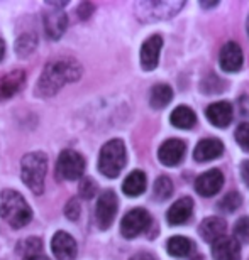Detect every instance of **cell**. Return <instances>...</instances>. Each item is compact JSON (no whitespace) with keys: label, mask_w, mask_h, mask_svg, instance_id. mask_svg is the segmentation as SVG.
Listing matches in <instances>:
<instances>
[{"label":"cell","mask_w":249,"mask_h":260,"mask_svg":"<svg viewBox=\"0 0 249 260\" xmlns=\"http://www.w3.org/2000/svg\"><path fill=\"white\" fill-rule=\"evenodd\" d=\"M81 76V64L68 56H60V58L51 59L46 64L43 75H41L36 93L39 96H53L61 88L68 83L78 81Z\"/></svg>","instance_id":"6da1fadb"},{"label":"cell","mask_w":249,"mask_h":260,"mask_svg":"<svg viewBox=\"0 0 249 260\" xmlns=\"http://www.w3.org/2000/svg\"><path fill=\"white\" fill-rule=\"evenodd\" d=\"M0 216L12 228H22L33 220V210L22 194L14 189H4L0 194Z\"/></svg>","instance_id":"7a4b0ae2"},{"label":"cell","mask_w":249,"mask_h":260,"mask_svg":"<svg viewBox=\"0 0 249 260\" xmlns=\"http://www.w3.org/2000/svg\"><path fill=\"white\" fill-rule=\"evenodd\" d=\"M48 171V157L43 152L25 154L20 160V178L22 183L36 194L44 189V178Z\"/></svg>","instance_id":"3957f363"},{"label":"cell","mask_w":249,"mask_h":260,"mask_svg":"<svg viewBox=\"0 0 249 260\" xmlns=\"http://www.w3.org/2000/svg\"><path fill=\"white\" fill-rule=\"evenodd\" d=\"M126 166V145L121 139H112L103 145L98 155V171L107 178H117Z\"/></svg>","instance_id":"277c9868"},{"label":"cell","mask_w":249,"mask_h":260,"mask_svg":"<svg viewBox=\"0 0 249 260\" xmlns=\"http://www.w3.org/2000/svg\"><path fill=\"white\" fill-rule=\"evenodd\" d=\"M85 173V159L76 150L65 149L56 162V176L65 181H76L83 178Z\"/></svg>","instance_id":"5b68a950"},{"label":"cell","mask_w":249,"mask_h":260,"mask_svg":"<svg viewBox=\"0 0 249 260\" xmlns=\"http://www.w3.org/2000/svg\"><path fill=\"white\" fill-rule=\"evenodd\" d=\"M117 208H119V201H117L116 193L110 189L103 191L100 198H98L97 208H95V220H97V225L100 230H107V228L114 223Z\"/></svg>","instance_id":"8992f818"},{"label":"cell","mask_w":249,"mask_h":260,"mask_svg":"<svg viewBox=\"0 0 249 260\" xmlns=\"http://www.w3.org/2000/svg\"><path fill=\"white\" fill-rule=\"evenodd\" d=\"M151 225V216L143 208H134L122 218L121 221V233L126 238H136L137 235L146 230Z\"/></svg>","instance_id":"52a82bcc"},{"label":"cell","mask_w":249,"mask_h":260,"mask_svg":"<svg viewBox=\"0 0 249 260\" xmlns=\"http://www.w3.org/2000/svg\"><path fill=\"white\" fill-rule=\"evenodd\" d=\"M183 2H143L137 5V15L144 20L168 19L183 7Z\"/></svg>","instance_id":"ba28073f"},{"label":"cell","mask_w":249,"mask_h":260,"mask_svg":"<svg viewBox=\"0 0 249 260\" xmlns=\"http://www.w3.org/2000/svg\"><path fill=\"white\" fill-rule=\"evenodd\" d=\"M51 250L58 260H75L78 247L75 238L66 232H56L51 240Z\"/></svg>","instance_id":"9c48e42d"},{"label":"cell","mask_w":249,"mask_h":260,"mask_svg":"<svg viewBox=\"0 0 249 260\" xmlns=\"http://www.w3.org/2000/svg\"><path fill=\"white\" fill-rule=\"evenodd\" d=\"M224 184V176L219 169H210L207 173L200 174L195 181V189L197 193L204 198H210L217 194Z\"/></svg>","instance_id":"30bf717a"},{"label":"cell","mask_w":249,"mask_h":260,"mask_svg":"<svg viewBox=\"0 0 249 260\" xmlns=\"http://www.w3.org/2000/svg\"><path fill=\"white\" fill-rule=\"evenodd\" d=\"M242 51L239 44H236L234 41H229L222 46L220 54H219V63L220 68L227 73H236L242 68Z\"/></svg>","instance_id":"8fae6325"},{"label":"cell","mask_w":249,"mask_h":260,"mask_svg":"<svg viewBox=\"0 0 249 260\" xmlns=\"http://www.w3.org/2000/svg\"><path fill=\"white\" fill-rule=\"evenodd\" d=\"M186 150V145L183 140L180 139H170L166 142L161 144V147L158 150V159L161 160V164L164 166H176L181 162Z\"/></svg>","instance_id":"7c38bea8"},{"label":"cell","mask_w":249,"mask_h":260,"mask_svg":"<svg viewBox=\"0 0 249 260\" xmlns=\"http://www.w3.org/2000/svg\"><path fill=\"white\" fill-rule=\"evenodd\" d=\"M232 115H234V110L229 102H215L205 108V117L209 118L212 125L219 128H226L232 122Z\"/></svg>","instance_id":"4fadbf2b"},{"label":"cell","mask_w":249,"mask_h":260,"mask_svg":"<svg viewBox=\"0 0 249 260\" xmlns=\"http://www.w3.org/2000/svg\"><path fill=\"white\" fill-rule=\"evenodd\" d=\"M161 48H163L161 36H151V38H148L144 41V44L141 48V66L146 71H151L158 66Z\"/></svg>","instance_id":"5bb4252c"},{"label":"cell","mask_w":249,"mask_h":260,"mask_svg":"<svg viewBox=\"0 0 249 260\" xmlns=\"http://www.w3.org/2000/svg\"><path fill=\"white\" fill-rule=\"evenodd\" d=\"M212 257L214 260H241L239 242L232 237H222L212 243Z\"/></svg>","instance_id":"9a60e30c"},{"label":"cell","mask_w":249,"mask_h":260,"mask_svg":"<svg viewBox=\"0 0 249 260\" xmlns=\"http://www.w3.org/2000/svg\"><path fill=\"white\" fill-rule=\"evenodd\" d=\"M25 85V73L24 71H10L7 75L0 78V100H7L12 98L15 93L22 90Z\"/></svg>","instance_id":"2e32d148"},{"label":"cell","mask_w":249,"mask_h":260,"mask_svg":"<svg viewBox=\"0 0 249 260\" xmlns=\"http://www.w3.org/2000/svg\"><path fill=\"white\" fill-rule=\"evenodd\" d=\"M226 220L220 216H210V218H205L204 221L200 223V237L204 238L205 242L209 243H215L219 238L224 237L226 233Z\"/></svg>","instance_id":"e0dca14e"},{"label":"cell","mask_w":249,"mask_h":260,"mask_svg":"<svg viewBox=\"0 0 249 260\" xmlns=\"http://www.w3.org/2000/svg\"><path fill=\"white\" fill-rule=\"evenodd\" d=\"M224 145L219 139H204L197 144L193 150V159L197 162H207V160H214L222 154Z\"/></svg>","instance_id":"ac0fdd59"},{"label":"cell","mask_w":249,"mask_h":260,"mask_svg":"<svg viewBox=\"0 0 249 260\" xmlns=\"http://www.w3.org/2000/svg\"><path fill=\"white\" fill-rule=\"evenodd\" d=\"M44 30L48 34V38L51 39H60L61 36L65 34L66 25H68V17H66L65 12L61 10H54V12H48L44 14Z\"/></svg>","instance_id":"d6986e66"},{"label":"cell","mask_w":249,"mask_h":260,"mask_svg":"<svg viewBox=\"0 0 249 260\" xmlns=\"http://www.w3.org/2000/svg\"><path fill=\"white\" fill-rule=\"evenodd\" d=\"M193 211V201L190 198H180L178 201H175L171 208L166 213V220L170 225H183V223L191 216Z\"/></svg>","instance_id":"ffe728a7"},{"label":"cell","mask_w":249,"mask_h":260,"mask_svg":"<svg viewBox=\"0 0 249 260\" xmlns=\"http://www.w3.org/2000/svg\"><path fill=\"white\" fill-rule=\"evenodd\" d=\"M146 184H148L146 174H144L143 171H132V173L129 174L126 179H124L122 191H124V194H127L131 198H136V196L144 193Z\"/></svg>","instance_id":"44dd1931"},{"label":"cell","mask_w":249,"mask_h":260,"mask_svg":"<svg viewBox=\"0 0 249 260\" xmlns=\"http://www.w3.org/2000/svg\"><path fill=\"white\" fill-rule=\"evenodd\" d=\"M170 122H171V125L176 128H191L195 125L197 117L191 108H188L186 105H180L171 112Z\"/></svg>","instance_id":"7402d4cb"},{"label":"cell","mask_w":249,"mask_h":260,"mask_svg":"<svg viewBox=\"0 0 249 260\" xmlns=\"http://www.w3.org/2000/svg\"><path fill=\"white\" fill-rule=\"evenodd\" d=\"M171 98H173L171 86L164 85V83H159V85L153 86L151 95H149V105L156 108V110H161V108H164L171 102Z\"/></svg>","instance_id":"603a6c76"},{"label":"cell","mask_w":249,"mask_h":260,"mask_svg":"<svg viewBox=\"0 0 249 260\" xmlns=\"http://www.w3.org/2000/svg\"><path fill=\"white\" fill-rule=\"evenodd\" d=\"M166 250L171 257H186L193 250V243L186 237H171L166 243Z\"/></svg>","instance_id":"cb8c5ba5"},{"label":"cell","mask_w":249,"mask_h":260,"mask_svg":"<svg viewBox=\"0 0 249 260\" xmlns=\"http://www.w3.org/2000/svg\"><path fill=\"white\" fill-rule=\"evenodd\" d=\"M173 193V183L168 176H159V178L154 181V186H153V198L156 201H164L168 200Z\"/></svg>","instance_id":"d4e9b609"},{"label":"cell","mask_w":249,"mask_h":260,"mask_svg":"<svg viewBox=\"0 0 249 260\" xmlns=\"http://www.w3.org/2000/svg\"><path fill=\"white\" fill-rule=\"evenodd\" d=\"M241 203H242L241 194L237 193V191H232V193L226 194L224 198H222L220 203H219V208L226 213H232L241 206Z\"/></svg>","instance_id":"484cf974"},{"label":"cell","mask_w":249,"mask_h":260,"mask_svg":"<svg viewBox=\"0 0 249 260\" xmlns=\"http://www.w3.org/2000/svg\"><path fill=\"white\" fill-rule=\"evenodd\" d=\"M36 44H38V41H36L33 34H24V36H20L17 44H15V51H17L20 56H25V54L33 53Z\"/></svg>","instance_id":"4316f807"},{"label":"cell","mask_w":249,"mask_h":260,"mask_svg":"<svg viewBox=\"0 0 249 260\" xmlns=\"http://www.w3.org/2000/svg\"><path fill=\"white\" fill-rule=\"evenodd\" d=\"M234 237L237 242L249 243V216H242L234 225Z\"/></svg>","instance_id":"83f0119b"},{"label":"cell","mask_w":249,"mask_h":260,"mask_svg":"<svg viewBox=\"0 0 249 260\" xmlns=\"http://www.w3.org/2000/svg\"><path fill=\"white\" fill-rule=\"evenodd\" d=\"M222 90H224L222 80H219V78L214 75H210L209 78H205V80L202 81V91L207 93V95H215V93H219Z\"/></svg>","instance_id":"f1b7e54d"},{"label":"cell","mask_w":249,"mask_h":260,"mask_svg":"<svg viewBox=\"0 0 249 260\" xmlns=\"http://www.w3.org/2000/svg\"><path fill=\"white\" fill-rule=\"evenodd\" d=\"M22 248H24V258H27L33 255H38L43 245H41L39 238H27L25 242H22Z\"/></svg>","instance_id":"f546056e"},{"label":"cell","mask_w":249,"mask_h":260,"mask_svg":"<svg viewBox=\"0 0 249 260\" xmlns=\"http://www.w3.org/2000/svg\"><path fill=\"white\" fill-rule=\"evenodd\" d=\"M236 140H237V144L242 147V150H247V152H249V123L247 122L241 123V125L237 127Z\"/></svg>","instance_id":"4dcf8cb0"},{"label":"cell","mask_w":249,"mask_h":260,"mask_svg":"<svg viewBox=\"0 0 249 260\" xmlns=\"http://www.w3.org/2000/svg\"><path fill=\"white\" fill-rule=\"evenodd\" d=\"M97 193V184L93 183L92 179H81V183H80V196L81 198H85V200H90V198H93Z\"/></svg>","instance_id":"1f68e13d"},{"label":"cell","mask_w":249,"mask_h":260,"mask_svg":"<svg viewBox=\"0 0 249 260\" xmlns=\"http://www.w3.org/2000/svg\"><path fill=\"white\" fill-rule=\"evenodd\" d=\"M80 211H81V208H80V203L78 200H70L68 203H66V206H65V215L70 218L71 221H75V220H78L80 218Z\"/></svg>","instance_id":"d6a6232c"},{"label":"cell","mask_w":249,"mask_h":260,"mask_svg":"<svg viewBox=\"0 0 249 260\" xmlns=\"http://www.w3.org/2000/svg\"><path fill=\"white\" fill-rule=\"evenodd\" d=\"M93 9H95V7H93V5H92L90 2H83V4L78 5V9H76V15H78V19L87 20V19L92 15Z\"/></svg>","instance_id":"836d02e7"},{"label":"cell","mask_w":249,"mask_h":260,"mask_svg":"<svg viewBox=\"0 0 249 260\" xmlns=\"http://www.w3.org/2000/svg\"><path fill=\"white\" fill-rule=\"evenodd\" d=\"M241 115L242 117H249V98L247 96H241Z\"/></svg>","instance_id":"e575fe53"},{"label":"cell","mask_w":249,"mask_h":260,"mask_svg":"<svg viewBox=\"0 0 249 260\" xmlns=\"http://www.w3.org/2000/svg\"><path fill=\"white\" fill-rule=\"evenodd\" d=\"M241 176H242V181H244V184L249 186V160H244L241 166Z\"/></svg>","instance_id":"d590c367"},{"label":"cell","mask_w":249,"mask_h":260,"mask_svg":"<svg viewBox=\"0 0 249 260\" xmlns=\"http://www.w3.org/2000/svg\"><path fill=\"white\" fill-rule=\"evenodd\" d=\"M131 260H154L149 253H137V255H134Z\"/></svg>","instance_id":"8d00e7d4"},{"label":"cell","mask_w":249,"mask_h":260,"mask_svg":"<svg viewBox=\"0 0 249 260\" xmlns=\"http://www.w3.org/2000/svg\"><path fill=\"white\" fill-rule=\"evenodd\" d=\"M24 260H49V258H48V257H44L43 253H38V255L27 257V258H24Z\"/></svg>","instance_id":"74e56055"},{"label":"cell","mask_w":249,"mask_h":260,"mask_svg":"<svg viewBox=\"0 0 249 260\" xmlns=\"http://www.w3.org/2000/svg\"><path fill=\"white\" fill-rule=\"evenodd\" d=\"M4 54H5V44H4V41L0 39V61H2Z\"/></svg>","instance_id":"f35d334b"},{"label":"cell","mask_w":249,"mask_h":260,"mask_svg":"<svg viewBox=\"0 0 249 260\" xmlns=\"http://www.w3.org/2000/svg\"><path fill=\"white\" fill-rule=\"evenodd\" d=\"M217 4H219V2H212V4H207V2H200V5H202V7H204V9H209V7H215Z\"/></svg>","instance_id":"ab89813d"},{"label":"cell","mask_w":249,"mask_h":260,"mask_svg":"<svg viewBox=\"0 0 249 260\" xmlns=\"http://www.w3.org/2000/svg\"><path fill=\"white\" fill-rule=\"evenodd\" d=\"M246 29H247V36H249V19H247V27Z\"/></svg>","instance_id":"60d3db41"}]
</instances>
